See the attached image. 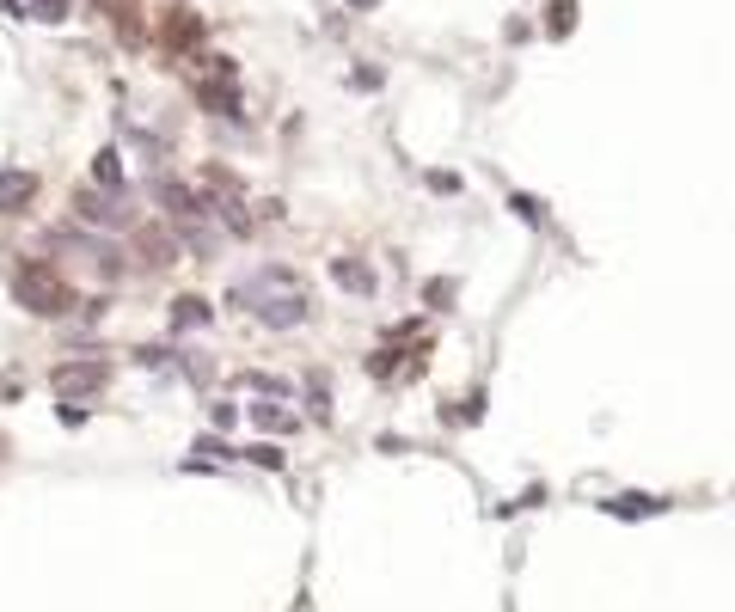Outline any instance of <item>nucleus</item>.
Masks as SVG:
<instances>
[{
	"instance_id": "nucleus-1",
	"label": "nucleus",
	"mask_w": 735,
	"mask_h": 612,
	"mask_svg": "<svg viewBox=\"0 0 735 612\" xmlns=\"http://www.w3.org/2000/svg\"><path fill=\"white\" fill-rule=\"evenodd\" d=\"M233 306L251 312L264 331H294V325H307L313 319V294H307V282L294 270H251L233 282Z\"/></svg>"
},
{
	"instance_id": "nucleus-2",
	"label": "nucleus",
	"mask_w": 735,
	"mask_h": 612,
	"mask_svg": "<svg viewBox=\"0 0 735 612\" xmlns=\"http://www.w3.org/2000/svg\"><path fill=\"white\" fill-rule=\"evenodd\" d=\"M13 301L25 306L31 319H62V312H74V288L49 270V264L19 258V264H13Z\"/></svg>"
},
{
	"instance_id": "nucleus-3",
	"label": "nucleus",
	"mask_w": 735,
	"mask_h": 612,
	"mask_svg": "<svg viewBox=\"0 0 735 612\" xmlns=\"http://www.w3.org/2000/svg\"><path fill=\"white\" fill-rule=\"evenodd\" d=\"M197 99L209 104L214 117H240V86H233V62L209 56V68L197 74Z\"/></svg>"
},
{
	"instance_id": "nucleus-4",
	"label": "nucleus",
	"mask_w": 735,
	"mask_h": 612,
	"mask_svg": "<svg viewBox=\"0 0 735 612\" xmlns=\"http://www.w3.org/2000/svg\"><path fill=\"white\" fill-rule=\"evenodd\" d=\"M49 245H68V251H80V258L105 275V282H110V275H123V251H117L110 239H92V233H74V227H62V233H49Z\"/></svg>"
},
{
	"instance_id": "nucleus-5",
	"label": "nucleus",
	"mask_w": 735,
	"mask_h": 612,
	"mask_svg": "<svg viewBox=\"0 0 735 612\" xmlns=\"http://www.w3.org/2000/svg\"><path fill=\"white\" fill-rule=\"evenodd\" d=\"M49 386H56L62 398H86V392L105 386V368H99V362H62V368L49 374Z\"/></svg>"
},
{
	"instance_id": "nucleus-6",
	"label": "nucleus",
	"mask_w": 735,
	"mask_h": 612,
	"mask_svg": "<svg viewBox=\"0 0 735 612\" xmlns=\"http://www.w3.org/2000/svg\"><path fill=\"white\" fill-rule=\"evenodd\" d=\"M31 203H37V171L6 166L0 171V214H25Z\"/></svg>"
},
{
	"instance_id": "nucleus-7",
	"label": "nucleus",
	"mask_w": 735,
	"mask_h": 612,
	"mask_svg": "<svg viewBox=\"0 0 735 612\" xmlns=\"http://www.w3.org/2000/svg\"><path fill=\"white\" fill-rule=\"evenodd\" d=\"M74 208H80V221H86V227H123V221H129V208L117 203V197H99V190H80V197H74Z\"/></svg>"
},
{
	"instance_id": "nucleus-8",
	"label": "nucleus",
	"mask_w": 735,
	"mask_h": 612,
	"mask_svg": "<svg viewBox=\"0 0 735 612\" xmlns=\"http://www.w3.org/2000/svg\"><path fill=\"white\" fill-rule=\"evenodd\" d=\"M331 282H337V288H350V294H362V301L381 288V275L368 270L362 258H331Z\"/></svg>"
},
{
	"instance_id": "nucleus-9",
	"label": "nucleus",
	"mask_w": 735,
	"mask_h": 612,
	"mask_svg": "<svg viewBox=\"0 0 735 612\" xmlns=\"http://www.w3.org/2000/svg\"><path fill=\"white\" fill-rule=\"evenodd\" d=\"M141 264H147L153 275H160V270H178V239H166L160 227H153V233H141Z\"/></svg>"
},
{
	"instance_id": "nucleus-10",
	"label": "nucleus",
	"mask_w": 735,
	"mask_h": 612,
	"mask_svg": "<svg viewBox=\"0 0 735 612\" xmlns=\"http://www.w3.org/2000/svg\"><path fill=\"white\" fill-rule=\"evenodd\" d=\"M197 325H209V301H197V294L172 301V331H197Z\"/></svg>"
},
{
	"instance_id": "nucleus-11",
	"label": "nucleus",
	"mask_w": 735,
	"mask_h": 612,
	"mask_svg": "<svg viewBox=\"0 0 735 612\" xmlns=\"http://www.w3.org/2000/svg\"><path fill=\"white\" fill-rule=\"evenodd\" d=\"M251 416H258V429H270V435H288V429H294V410H282V405H251Z\"/></svg>"
},
{
	"instance_id": "nucleus-12",
	"label": "nucleus",
	"mask_w": 735,
	"mask_h": 612,
	"mask_svg": "<svg viewBox=\"0 0 735 612\" xmlns=\"http://www.w3.org/2000/svg\"><path fill=\"white\" fill-rule=\"evenodd\" d=\"M92 184L110 190V197L123 190V166H117V153H99V160H92Z\"/></svg>"
},
{
	"instance_id": "nucleus-13",
	"label": "nucleus",
	"mask_w": 735,
	"mask_h": 612,
	"mask_svg": "<svg viewBox=\"0 0 735 612\" xmlns=\"http://www.w3.org/2000/svg\"><path fill=\"white\" fill-rule=\"evenodd\" d=\"M31 19H68V0H31Z\"/></svg>"
},
{
	"instance_id": "nucleus-14",
	"label": "nucleus",
	"mask_w": 735,
	"mask_h": 612,
	"mask_svg": "<svg viewBox=\"0 0 735 612\" xmlns=\"http://www.w3.org/2000/svg\"><path fill=\"white\" fill-rule=\"evenodd\" d=\"M307 398H313V416H325V410H331V392H325V380H313V386H307Z\"/></svg>"
},
{
	"instance_id": "nucleus-15",
	"label": "nucleus",
	"mask_w": 735,
	"mask_h": 612,
	"mask_svg": "<svg viewBox=\"0 0 735 612\" xmlns=\"http://www.w3.org/2000/svg\"><path fill=\"white\" fill-rule=\"evenodd\" d=\"M423 301H429V306H448V301H454V288H448V282H429V288H423Z\"/></svg>"
},
{
	"instance_id": "nucleus-16",
	"label": "nucleus",
	"mask_w": 735,
	"mask_h": 612,
	"mask_svg": "<svg viewBox=\"0 0 735 612\" xmlns=\"http://www.w3.org/2000/svg\"><path fill=\"white\" fill-rule=\"evenodd\" d=\"M251 459H258V466H270V472H276V466H282V453H276V447H270V442H264V447H251Z\"/></svg>"
},
{
	"instance_id": "nucleus-17",
	"label": "nucleus",
	"mask_w": 735,
	"mask_h": 612,
	"mask_svg": "<svg viewBox=\"0 0 735 612\" xmlns=\"http://www.w3.org/2000/svg\"><path fill=\"white\" fill-rule=\"evenodd\" d=\"M552 31H558V37L570 31V0H558V6H552Z\"/></svg>"
}]
</instances>
